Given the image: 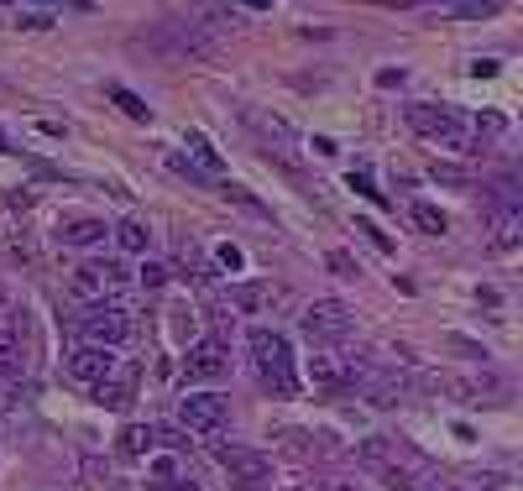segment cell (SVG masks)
Wrapping results in <instances>:
<instances>
[{
    "label": "cell",
    "instance_id": "obj_1",
    "mask_svg": "<svg viewBox=\"0 0 523 491\" xmlns=\"http://www.w3.org/2000/svg\"><path fill=\"white\" fill-rule=\"evenodd\" d=\"M252 361H257V377L278 397L299 392V377H293V345L278 330H252Z\"/></svg>",
    "mask_w": 523,
    "mask_h": 491
},
{
    "label": "cell",
    "instance_id": "obj_2",
    "mask_svg": "<svg viewBox=\"0 0 523 491\" xmlns=\"http://www.w3.org/2000/svg\"><path fill=\"white\" fill-rule=\"evenodd\" d=\"M126 283H131L126 267L110 262V256H100V262H84L74 277H68V293H74L79 303H89V309H105V303L116 298Z\"/></svg>",
    "mask_w": 523,
    "mask_h": 491
},
{
    "label": "cell",
    "instance_id": "obj_3",
    "mask_svg": "<svg viewBox=\"0 0 523 491\" xmlns=\"http://www.w3.org/2000/svg\"><path fill=\"white\" fill-rule=\"evenodd\" d=\"M408 126H414L419 136H429L435 147H445V152H471V131H466L450 110H435V105H408Z\"/></svg>",
    "mask_w": 523,
    "mask_h": 491
},
{
    "label": "cell",
    "instance_id": "obj_4",
    "mask_svg": "<svg viewBox=\"0 0 523 491\" xmlns=\"http://www.w3.org/2000/svg\"><path fill=\"white\" fill-rule=\"evenodd\" d=\"M131 330H136V319H131L126 309H116V303H105V309H89V314L79 319L84 345H100V350L121 345V340H131Z\"/></svg>",
    "mask_w": 523,
    "mask_h": 491
},
{
    "label": "cell",
    "instance_id": "obj_5",
    "mask_svg": "<svg viewBox=\"0 0 523 491\" xmlns=\"http://www.w3.org/2000/svg\"><path fill=\"white\" fill-rule=\"evenodd\" d=\"M225 418H231V403H225L220 392H189L184 403H178V424L189 434H220Z\"/></svg>",
    "mask_w": 523,
    "mask_h": 491
},
{
    "label": "cell",
    "instance_id": "obj_6",
    "mask_svg": "<svg viewBox=\"0 0 523 491\" xmlns=\"http://www.w3.org/2000/svg\"><path fill=\"white\" fill-rule=\"evenodd\" d=\"M27 371V314L0 309V377H21Z\"/></svg>",
    "mask_w": 523,
    "mask_h": 491
},
{
    "label": "cell",
    "instance_id": "obj_7",
    "mask_svg": "<svg viewBox=\"0 0 523 491\" xmlns=\"http://www.w3.org/2000/svg\"><path fill=\"white\" fill-rule=\"evenodd\" d=\"M351 303H340V298H314L309 309H304V335L309 340H340V335H351Z\"/></svg>",
    "mask_w": 523,
    "mask_h": 491
},
{
    "label": "cell",
    "instance_id": "obj_8",
    "mask_svg": "<svg viewBox=\"0 0 523 491\" xmlns=\"http://www.w3.org/2000/svg\"><path fill=\"white\" fill-rule=\"evenodd\" d=\"M116 366H121V361H116V350H100V345H79V350H68V361H63V371H68L74 382H84V387L105 382Z\"/></svg>",
    "mask_w": 523,
    "mask_h": 491
},
{
    "label": "cell",
    "instance_id": "obj_9",
    "mask_svg": "<svg viewBox=\"0 0 523 491\" xmlns=\"http://www.w3.org/2000/svg\"><path fill=\"white\" fill-rule=\"evenodd\" d=\"M220 465H225V471H231L241 486H262V481L272 476V455L252 450V444H225V450H220Z\"/></svg>",
    "mask_w": 523,
    "mask_h": 491
},
{
    "label": "cell",
    "instance_id": "obj_10",
    "mask_svg": "<svg viewBox=\"0 0 523 491\" xmlns=\"http://www.w3.org/2000/svg\"><path fill=\"white\" fill-rule=\"evenodd\" d=\"M184 371H189V382H215V377H225V371H231V356H225L220 340H199V345H189Z\"/></svg>",
    "mask_w": 523,
    "mask_h": 491
},
{
    "label": "cell",
    "instance_id": "obj_11",
    "mask_svg": "<svg viewBox=\"0 0 523 491\" xmlns=\"http://www.w3.org/2000/svg\"><path fill=\"white\" fill-rule=\"evenodd\" d=\"M110 236L105 230V220H95V215H74V220H58V246H68V251H84V246H100Z\"/></svg>",
    "mask_w": 523,
    "mask_h": 491
},
{
    "label": "cell",
    "instance_id": "obj_12",
    "mask_svg": "<svg viewBox=\"0 0 523 491\" xmlns=\"http://www.w3.org/2000/svg\"><path fill=\"white\" fill-rule=\"evenodd\" d=\"M131 392H136V371L121 361L105 382H95V403H100V408H126V403H131Z\"/></svg>",
    "mask_w": 523,
    "mask_h": 491
},
{
    "label": "cell",
    "instance_id": "obj_13",
    "mask_svg": "<svg viewBox=\"0 0 523 491\" xmlns=\"http://www.w3.org/2000/svg\"><path fill=\"white\" fill-rule=\"evenodd\" d=\"M309 382L325 387V392H340V387H351V366L340 356H325V350H320V356L309 361Z\"/></svg>",
    "mask_w": 523,
    "mask_h": 491
},
{
    "label": "cell",
    "instance_id": "obj_14",
    "mask_svg": "<svg viewBox=\"0 0 523 491\" xmlns=\"http://www.w3.org/2000/svg\"><path fill=\"white\" fill-rule=\"evenodd\" d=\"M231 303H236L241 314H262V309L278 303V288H272V283H236L231 288Z\"/></svg>",
    "mask_w": 523,
    "mask_h": 491
},
{
    "label": "cell",
    "instance_id": "obj_15",
    "mask_svg": "<svg viewBox=\"0 0 523 491\" xmlns=\"http://www.w3.org/2000/svg\"><path fill=\"white\" fill-rule=\"evenodd\" d=\"M184 152L194 157L199 173H225V162H220V152L210 147V136H204V131H189V136H184Z\"/></svg>",
    "mask_w": 523,
    "mask_h": 491
},
{
    "label": "cell",
    "instance_id": "obj_16",
    "mask_svg": "<svg viewBox=\"0 0 523 491\" xmlns=\"http://www.w3.org/2000/svg\"><path fill=\"white\" fill-rule=\"evenodd\" d=\"M116 450H121L126 460H142V455L152 450V429H147V424H126L121 439H116Z\"/></svg>",
    "mask_w": 523,
    "mask_h": 491
},
{
    "label": "cell",
    "instance_id": "obj_17",
    "mask_svg": "<svg viewBox=\"0 0 523 491\" xmlns=\"http://www.w3.org/2000/svg\"><path fill=\"white\" fill-rule=\"evenodd\" d=\"M110 236H116V246H121V251H147V241H152V230H147L142 220H121L116 230H110Z\"/></svg>",
    "mask_w": 523,
    "mask_h": 491
},
{
    "label": "cell",
    "instance_id": "obj_18",
    "mask_svg": "<svg viewBox=\"0 0 523 491\" xmlns=\"http://www.w3.org/2000/svg\"><path fill=\"white\" fill-rule=\"evenodd\" d=\"M110 100H116V105L131 115V121H147V115H152V110H147V100H142V95H131L126 84H110Z\"/></svg>",
    "mask_w": 523,
    "mask_h": 491
},
{
    "label": "cell",
    "instance_id": "obj_19",
    "mask_svg": "<svg viewBox=\"0 0 523 491\" xmlns=\"http://www.w3.org/2000/svg\"><path fill=\"white\" fill-rule=\"evenodd\" d=\"M414 225L424 230V236H445V230H450V220L440 215L435 204H414Z\"/></svg>",
    "mask_w": 523,
    "mask_h": 491
},
{
    "label": "cell",
    "instance_id": "obj_20",
    "mask_svg": "<svg viewBox=\"0 0 523 491\" xmlns=\"http://www.w3.org/2000/svg\"><path fill=\"white\" fill-rule=\"evenodd\" d=\"M53 21H58V16H53L48 6H21V11H16V27H27V32H48Z\"/></svg>",
    "mask_w": 523,
    "mask_h": 491
},
{
    "label": "cell",
    "instance_id": "obj_21",
    "mask_svg": "<svg viewBox=\"0 0 523 491\" xmlns=\"http://www.w3.org/2000/svg\"><path fill=\"white\" fill-rule=\"evenodd\" d=\"M429 178H435V183H450V189H466V183H471V173L456 168V162H435V168H429Z\"/></svg>",
    "mask_w": 523,
    "mask_h": 491
},
{
    "label": "cell",
    "instance_id": "obj_22",
    "mask_svg": "<svg viewBox=\"0 0 523 491\" xmlns=\"http://www.w3.org/2000/svg\"><path fill=\"white\" fill-rule=\"evenodd\" d=\"M492 246H497V251H513V246H518V215H513V209L497 220V241H492Z\"/></svg>",
    "mask_w": 523,
    "mask_h": 491
},
{
    "label": "cell",
    "instance_id": "obj_23",
    "mask_svg": "<svg viewBox=\"0 0 523 491\" xmlns=\"http://www.w3.org/2000/svg\"><path fill=\"white\" fill-rule=\"evenodd\" d=\"M136 283H142V288H152V293H157V288L168 283V267H157V262H142V272H136Z\"/></svg>",
    "mask_w": 523,
    "mask_h": 491
},
{
    "label": "cell",
    "instance_id": "obj_24",
    "mask_svg": "<svg viewBox=\"0 0 523 491\" xmlns=\"http://www.w3.org/2000/svg\"><path fill=\"white\" fill-rule=\"evenodd\" d=\"M152 444H163V450H189V434H178V429H152Z\"/></svg>",
    "mask_w": 523,
    "mask_h": 491
},
{
    "label": "cell",
    "instance_id": "obj_25",
    "mask_svg": "<svg viewBox=\"0 0 523 491\" xmlns=\"http://www.w3.org/2000/svg\"><path fill=\"white\" fill-rule=\"evenodd\" d=\"M351 189H356V194H367L372 204H388V194H377V189H372V178H367V173H351Z\"/></svg>",
    "mask_w": 523,
    "mask_h": 491
},
{
    "label": "cell",
    "instance_id": "obj_26",
    "mask_svg": "<svg viewBox=\"0 0 523 491\" xmlns=\"http://www.w3.org/2000/svg\"><path fill=\"white\" fill-rule=\"evenodd\" d=\"M152 491H204L199 481H189V476H168V481H157Z\"/></svg>",
    "mask_w": 523,
    "mask_h": 491
},
{
    "label": "cell",
    "instance_id": "obj_27",
    "mask_svg": "<svg viewBox=\"0 0 523 491\" xmlns=\"http://www.w3.org/2000/svg\"><path fill=\"white\" fill-rule=\"evenodd\" d=\"M356 230H361V236H372V246H377V251H393V241H388V236H382V230H377L372 220H361Z\"/></svg>",
    "mask_w": 523,
    "mask_h": 491
},
{
    "label": "cell",
    "instance_id": "obj_28",
    "mask_svg": "<svg viewBox=\"0 0 523 491\" xmlns=\"http://www.w3.org/2000/svg\"><path fill=\"white\" fill-rule=\"evenodd\" d=\"M215 262H220L225 272H241V251H236V246H220V251H215Z\"/></svg>",
    "mask_w": 523,
    "mask_h": 491
},
{
    "label": "cell",
    "instance_id": "obj_29",
    "mask_svg": "<svg viewBox=\"0 0 523 491\" xmlns=\"http://www.w3.org/2000/svg\"><path fill=\"white\" fill-rule=\"evenodd\" d=\"M497 6H492V0H482V6H456V11H450V16H461V21H476V16H492Z\"/></svg>",
    "mask_w": 523,
    "mask_h": 491
},
{
    "label": "cell",
    "instance_id": "obj_30",
    "mask_svg": "<svg viewBox=\"0 0 523 491\" xmlns=\"http://www.w3.org/2000/svg\"><path fill=\"white\" fill-rule=\"evenodd\" d=\"M497 68H503V63H497V58H476V63H471V74H476V79H492Z\"/></svg>",
    "mask_w": 523,
    "mask_h": 491
},
{
    "label": "cell",
    "instance_id": "obj_31",
    "mask_svg": "<svg viewBox=\"0 0 523 491\" xmlns=\"http://www.w3.org/2000/svg\"><path fill=\"white\" fill-rule=\"evenodd\" d=\"M377 84H382V89H393V84H403V68H382V74H377Z\"/></svg>",
    "mask_w": 523,
    "mask_h": 491
},
{
    "label": "cell",
    "instance_id": "obj_32",
    "mask_svg": "<svg viewBox=\"0 0 523 491\" xmlns=\"http://www.w3.org/2000/svg\"><path fill=\"white\" fill-rule=\"evenodd\" d=\"M0 152H6V136H0Z\"/></svg>",
    "mask_w": 523,
    "mask_h": 491
},
{
    "label": "cell",
    "instance_id": "obj_33",
    "mask_svg": "<svg viewBox=\"0 0 523 491\" xmlns=\"http://www.w3.org/2000/svg\"><path fill=\"white\" fill-rule=\"evenodd\" d=\"M110 491H126V486H110Z\"/></svg>",
    "mask_w": 523,
    "mask_h": 491
},
{
    "label": "cell",
    "instance_id": "obj_34",
    "mask_svg": "<svg viewBox=\"0 0 523 491\" xmlns=\"http://www.w3.org/2000/svg\"><path fill=\"white\" fill-rule=\"evenodd\" d=\"M340 491H351V486H340Z\"/></svg>",
    "mask_w": 523,
    "mask_h": 491
}]
</instances>
